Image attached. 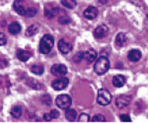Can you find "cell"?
I'll use <instances>...</instances> for the list:
<instances>
[{
  "label": "cell",
  "mask_w": 148,
  "mask_h": 123,
  "mask_svg": "<svg viewBox=\"0 0 148 123\" xmlns=\"http://www.w3.org/2000/svg\"><path fill=\"white\" fill-rule=\"evenodd\" d=\"M110 69V60L106 56H100L97 58L94 66V71L98 75H104Z\"/></svg>",
  "instance_id": "1"
},
{
  "label": "cell",
  "mask_w": 148,
  "mask_h": 123,
  "mask_svg": "<svg viewBox=\"0 0 148 123\" xmlns=\"http://www.w3.org/2000/svg\"><path fill=\"white\" fill-rule=\"evenodd\" d=\"M53 44H54V39L51 35H44V37L40 39V46H39L40 52L42 54L49 53L51 48L53 47Z\"/></svg>",
  "instance_id": "2"
},
{
  "label": "cell",
  "mask_w": 148,
  "mask_h": 123,
  "mask_svg": "<svg viewBox=\"0 0 148 123\" xmlns=\"http://www.w3.org/2000/svg\"><path fill=\"white\" fill-rule=\"evenodd\" d=\"M97 101L101 105H107L112 101V94L106 89H100L98 91Z\"/></svg>",
  "instance_id": "3"
},
{
  "label": "cell",
  "mask_w": 148,
  "mask_h": 123,
  "mask_svg": "<svg viewBox=\"0 0 148 123\" xmlns=\"http://www.w3.org/2000/svg\"><path fill=\"white\" fill-rule=\"evenodd\" d=\"M56 103V105L58 106L60 109L66 110L70 107L72 101H71V98L68 96V94H59V96H57Z\"/></svg>",
  "instance_id": "4"
},
{
  "label": "cell",
  "mask_w": 148,
  "mask_h": 123,
  "mask_svg": "<svg viewBox=\"0 0 148 123\" xmlns=\"http://www.w3.org/2000/svg\"><path fill=\"white\" fill-rule=\"evenodd\" d=\"M131 101V96H127V94H121V96H119L116 100V105L118 108L120 109H123V108H125L126 106L130 103Z\"/></svg>",
  "instance_id": "5"
},
{
  "label": "cell",
  "mask_w": 148,
  "mask_h": 123,
  "mask_svg": "<svg viewBox=\"0 0 148 123\" xmlns=\"http://www.w3.org/2000/svg\"><path fill=\"white\" fill-rule=\"evenodd\" d=\"M51 73L53 75V76L63 77L64 75L67 73V68H66V66L63 64H54L51 66Z\"/></svg>",
  "instance_id": "6"
},
{
  "label": "cell",
  "mask_w": 148,
  "mask_h": 123,
  "mask_svg": "<svg viewBox=\"0 0 148 123\" xmlns=\"http://www.w3.org/2000/svg\"><path fill=\"white\" fill-rule=\"evenodd\" d=\"M68 84H69V80L67 78L62 77V78H60V79L56 80V81L52 82L51 87H52V89L56 90V91H61V90L65 89L66 87L68 86Z\"/></svg>",
  "instance_id": "7"
},
{
  "label": "cell",
  "mask_w": 148,
  "mask_h": 123,
  "mask_svg": "<svg viewBox=\"0 0 148 123\" xmlns=\"http://www.w3.org/2000/svg\"><path fill=\"white\" fill-rule=\"evenodd\" d=\"M13 9L16 11V13L21 16H26L27 13V8L25 7V2L24 0H15L13 3Z\"/></svg>",
  "instance_id": "8"
},
{
  "label": "cell",
  "mask_w": 148,
  "mask_h": 123,
  "mask_svg": "<svg viewBox=\"0 0 148 123\" xmlns=\"http://www.w3.org/2000/svg\"><path fill=\"white\" fill-rule=\"evenodd\" d=\"M108 33H109V29L107 26H105V25L98 26L94 31V37H95V39H104V37L108 35Z\"/></svg>",
  "instance_id": "9"
},
{
  "label": "cell",
  "mask_w": 148,
  "mask_h": 123,
  "mask_svg": "<svg viewBox=\"0 0 148 123\" xmlns=\"http://www.w3.org/2000/svg\"><path fill=\"white\" fill-rule=\"evenodd\" d=\"M58 49L62 54H67L72 50V44L68 42L66 39H61L58 41Z\"/></svg>",
  "instance_id": "10"
},
{
  "label": "cell",
  "mask_w": 148,
  "mask_h": 123,
  "mask_svg": "<svg viewBox=\"0 0 148 123\" xmlns=\"http://www.w3.org/2000/svg\"><path fill=\"white\" fill-rule=\"evenodd\" d=\"M83 16H84V18L88 19V20H94L98 16V9L94 6H89L83 12Z\"/></svg>",
  "instance_id": "11"
},
{
  "label": "cell",
  "mask_w": 148,
  "mask_h": 123,
  "mask_svg": "<svg viewBox=\"0 0 148 123\" xmlns=\"http://www.w3.org/2000/svg\"><path fill=\"white\" fill-rule=\"evenodd\" d=\"M141 51L138 50V49H132L130 50L127 54V58L130 59L131 62H137L141 59Z\"/></svg>",
  "instance_id": "12"
},
{
  "label": "cell",
  "mask_w": 148,
  "mask_h": 123,
  "mask_svg": "<svg viewBox=\"0 0 148 123\" xmlns=\"http://www.w3.org/2000/svg\"><path fill=\"white\" fill-rule=\"evenodd\" d=\"M97 57H98V53L94 49H89L87 52H85L84 58L86 59V61H87L88 63L94 62L95 60H97Z\"/></svg>",
  "instance_id": "13"
},
{
  "label": "cell",
  "mask_w": 148,
  "mask_h": 123,
  "mask_svg": "<svg viewBox=\"0 0 148 123\" xmlns=\"http://www.w3.org/2000/svg\"><path fill=\"white\" fill-rule=\"evenodd\" d=\"M125 84V78L123 75H116L113 78V85L116 88H121Z\"/></svg>",
  "instance_id": "14"
},
{
  "label": "cell",
  "mask_w": 148,
  "mask_h": 123,
  "mask_svg": "<svg viewBox=\"0 0 148 123\" xmlns=\"http://www.w3.org/2000/svg\"><path fill=\"white\" fill-rule=\"evenodd\" d=\"M127 41V37L123 33H120L116 37V44L120 47H123L125 46V42Z\"/></svg>",
  "instance_id": "15"
},
{
  "label": "cell",
  "mask_w": 148,
  "mask_h": 123,
  "mask_svg": "<svg viewBox=\"0 0 148 123\" xmlns=\"http://www.w3.org/2000/svg\"><path fill=\"white\" fill-rule=\"evenodd\" d=\"M8 31H9V33L12 35H17L21 32V25L17 22H13L12 24L9 25Z\"/></svg>",
  "instance_id": "16"
},
{
  "label": "cell",
  "mask_w": 148,
  "mask_h": 123,
  "mask_svg": "<svg viewBox=\"0 0 148 123\" xmlns=\"http://www.w3.org/2000/svg\"><path fill=\"white\" fill-rule=\"evenodd\" d=\"M17 57L20 61H23V62H26L29 59L31 58V54L28 53L27 51L23 50V49H18L17 50Z\"/></svg>",
  "instance_id": "17"
},
{
  "label": "cell",
  "mask_w": 148,
  "mask_h": 123,
  "mask_svg": "<svg viewBox=\"0 0 148 123\" xmlns=\"http://www.w3.org/2000/svg\"><path fill=\"white\" fill-rule=\"evenodd\" d=\"M65 117L69 122H74L76 120V118H77V112L75 111V109L68 108V109H66Z\"/></svg>",
  "instance_id": "18"
},
{
  "label": "cell",
  "mask_w": 148,
  "mask_h": 123,
  "mask_svg": "<svg viewBox=\"0 0 148 123\" xmlns=\"http://www.w3.org/2000/svg\"><path fill=\"white\" fill-rule=\"evenodd\" d=\"M11 115L13 118H19L21 117V115H22V107H21L20 105H15L12 107L11 109Z\"/></svg>",
  "instance_id": "19"
},
{
  "label": "cell",
  "mask_w": 148,
  "mask_h": 123,
  "mask_svg": "<svg viewBox=\"0 0 148 123\" xmlns=\"http://www.w3.org/2000/svg\"><path fill=\"white\" fill-rule=\"evenodd\" d=\"M39 32V27L37 25H31L30 27H28V29L26 30L25 35L27 37H32V35H36L37 33Z\"/></svg>",
  "instance_id": "20"
},
{
  "label": "cell",
  "mask_w": 148,
  "mask_h": 123,
  "mask_svg": "<svg viewBox=\"0 0 148 123\" xmlns=\"http://www.w3.org/2000/svg\"><path fill=\"white\" fill-rule=\"evenodd\" d=\"M58 11L59 10L56 8V7H51V8L47 7V10H46V16L49 19H51V18H53L57 13H58Z\"/></svg>",
  "instance_id": "21"
},
{
  "label": "cell",
  "mask_w": 148,
  "mask_h": 123,
  "mask_svg": "<svg viewBox=\"0 0 148 123\" xmlns=\"http://www.w3.org/2000/svg\"><path fill=\"white\" fill-rule=\"evenodd\" d=\"M60 3L68 9H74L77 5L75 0H60Z\"/></svg>",
  "instance_id": "22"
},
{
  "label": "cell",
  "mask_w": 148,
  "mask_h": 123,
  "mask_svg": "<svg viewBox=\"0 0 148 123\" xmlns=\"http://www.w3.org/2000/svg\"><path fill=\"white\" fill-rule=\"evenodd\" d=\"M27 84L31 87V88H33L34 90H40V88H42V85H40L38 81L34 80V79H28L27 80Z\"/></svg>",
  "instance_id": "23"
},
{
  "label": "cell",
  "mask_w": 148,
  "mask_h": 123,
  "mask_svg": "<svg viewBox=\"0 0 148 123\" xmlns=\"http://www.w3.org/2000/svg\"><path fill=\"white\" fill-rule=\"evenodd\" d=\"M31 71H32V73H34L36 75H42L45 71V68L42 67V65H34L31 68Z\"/></svg>",
  "instance_id": "24"
},
{
  "label": "cell",
  "mask_w": 148,
  "mask_h": 123,
  "mask_svg": "<svg viewBox=\"0 0 148 123\" xmlns=\"http://www.w3.org/2000/svg\"><path fill=\"white\" fill-rule=\"evenodd\" d=\"M84 56H85V53H83L82 51H79V52H77L74 55V57H73V61L75 63H80L81 61L83 60V58H84Z\"/></svg>",
  "instance_id": "25"
},
{
  "label": "cell",
  "mask_w": 148,
  "mask_h": 123,
  "mask_svg": "<svg viewBox=\"0 0 148 123\" xmlns=\"http://www.w3.org/2000/svg\"><path fill=\"white\" fill-rule=\"evenodd\" d=\"M92 122H106V117L102 114H97L93 116Z\"/></svg>",
  "instance_id": "26"
},
{
  "label": "cell",
  "mask_w": 148,
  "mask_h": 123,
  "mask_svg": "<svg viewBox=\"0 0 148 123\" xmlns=\"http://www.w3.org/2000/svg\"><path fill=\"white\" fill-rule=\"evenodd\" d=\"M38 10L36 8H34V7H30V8L27 9V13H26V16L29 18H32L34 17V16L37 14Z\"/></svg>",
  "instance_id": "27"
},
{
  "label": "cell",
  "mask_w": 148,
  "mask_h": 123,
  "mask_svg": "<svg viewBox=\"0 0 148 123\" xmlns=\"http://www.w3.org/2000/svg\"><path fill=\"white\" fill-rule=\"evenodd\" d=\"M42 101L47 106L51 105V96H49V94H45V96H42Z\"/></svg>",
  "instance_id": "28"
},
{
  "label": "cell",
  "mask_w": 148,
  "mask_h": 123,
  "mask_svg": "<svg viewBox=\"0 0 148 123\" xmlns=\"http://www.w3.org/2000/svg\"><path fill=\"white\" fill-rule=\"evenodd\" d=\"M79 122H89L90 121V116L86 113H82L79 116Z\"/></svg>",
  "instance_id": "29"
},
{
  "label": "cell",
  "mask_w": 148,
  "mask_h": 123,
  "mask_svg": "<svg viewBox=\"0 0 148 123\" xmlns=\"http://www.w3.org/2000/svg\"><path fill=\"white\" fill-rule=\"evenodd\" d=\"M7 43V37L3 33H0V46H3Z\"/></svg>",
  "instance_id": "30"
},
{
  "label": "cell",
  "mask_w": 148,
  "mask_h": 123,
  "mask_svg": "<svg viewBox=\"0 0 148 123\" xmlns=\"http://www.w3.org/2000/svg\"><path fill=\"white\" fill-rule=\"evenodd\" d=\"M49 114H51V119H56V118L59 117V112L57 111L56 109H52L51 111L49 112Z\"/></svg>",
  "instance_id": "31"
},
{
  "label": "cell",
  "mask_w": 148,
  "mask_h": 123,
  "mask_svg": "<svg viewBox=\"0 0 148 123\" xmlns=\"http://www.w3.org/2000/svg\"><path fill=\"white\" fill-rule=\"evenodd\" d=\"M120 118H121V121H123V122H130V121H131L130 117L128 116V115H126V114H123V115H121Z\"/></svg>",
  "instance_id": "32"
},
{
  "label": "cell",
  "mask_w": 148,
  "mask_h": 123,
  "mask_svg": "<svg viewBox=\"0 0 148 123\" xmlns=\"http://www.w3.org/2000/svg\"><path fill=\"white\" fill-rule=\"evenodd\" d=\"M58 22L60 24H67V23L70 22V20H69L68 18H61V19H59V20H58Z\"/></svg>",
  "instance_id": "33"
},
{
  "label": "cell",
  "mask_w": 148,
  "mask_h": 123,
  "mask_svg": "<svg viewBox=\"0 0 148 123\" xmlns=\"http://www.w3.org/2000/svg\"><path fill=\"white\" fill-rule=\"evenodd\" d=\"M44 119L46 120V121H51V114H49V113H46V114L44 115Z\"/></svg>",
  "instance_id": "34"
},
{
  "label": "cell",
  "mask_w": 148,
  "mask_h": 123,
  "mask_svg": "<svg viewBox=\"0 0 148 123\" xmlns=\"http://www.w3.org/2000/svg\"><path fill=\"white\" fill-rule=\"evenodd\" d=\"M3 82H4L3 78H2V77H0V86H1V85L3 84Z\"/></svg>",
  "instance_id": "35"
}]
</instances>
